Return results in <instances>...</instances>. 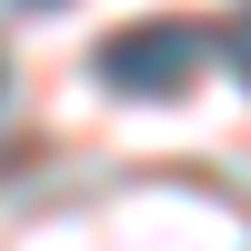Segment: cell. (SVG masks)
Segmentation results:
<instances>
[{"instance_id":"1","label":"cell","mask_w":251,"mask_h":251,"mask_svg":"<svg viewBox=\"0 0 251 251\" xmlns=\"http://www.w3.org/2000/svg\"><path fill=\"white\" fill-rule=\"evenodd\" d=\"M201 60H211V30H191V20H131V30L100 40V91H121V100H181L201 80Z\"/></svg>"},{"instance_id":"2","label":"cell","mask_w":251,"mask_h":251,"mask_svg":"<svg viewBox=\"0 0 251 251\" xmlns=\"http://www.w3.org/2000/svg\"><path fill=\"white\" fill-rule=\"evenodd\" d=\"M221 50H231V71L251 80V0H241V20H231V30H221Z\"/></svg>"}]
</instances>
